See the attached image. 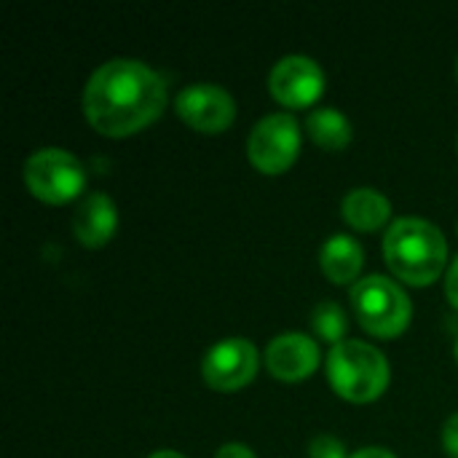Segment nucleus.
I'll return each instance as SVG.
<instances>
[{"label": "nucleus", "instance_id": "f257e3e1", "mask_svg": "<svg viewBox=\"0 0 458 458\" xmlns=\"http://www.w3.org/2000/svg\"><path fill=\"white\" fill-rule=\"evenodd\" d=\"M166 83L145 62L118 56L99 64L83 89V115L102 137H131L166 110Z\"/></svg>", "mask_w": 458, "mask_h": 458}, {"label": "nucleus", "instance_id": "f03ea898", "mask_svg": "<svg viewBox=\"0 0 458 458\" xmlns=\"http://www.w3.org/2000/svg\"><path fill=\"white\" fill-rule=\"evenodd\" d=\"M384 260L400 282L429 287L448 268V242L435 223L424 217H400L386 228Z\"/></svg>", "mask_w": 458, "mask_h": 458}, {"label": "nucleus", "instance_id": "7ed1b4c3", "mask_svg": "<svg viewBox=\"0 0 458 458\" xmlns=\"http://www.w3.org/2000/svg\"><path fill=\"white\" fill-rule=\"evenodd\" d=\"M327 381L333 392L354 405L376 403L392 381L389 360L365 341H341L327 354Z\"/></svg>", "mask_w": 458, "mask_h": 458}, {"label": "nucleus", "instance_id": "20e7f679", "mask_svg": "<svg viewBox=\"0 0 458 458\" xmlns=\"http://www.w3.org/2000/svg\"><path fill=\"white\" fill-rule=\"evenodd\" d=\"M352 311L365 333L373 338H400L413 319L408 293L384 274H370L352 287Z\"/></svg>", "mask_w": 458, "mask_h": 458}, {"label": "nucleus", "instance_id": "39448f33", "mask_svg": "<svg viewBox=\"0 0 458 458\" xmlns=\"http://www.w3.org/2000/svg\"><path fill=\"white\" fill-rule=\"evenodd\" d=\"M24 185L27 191L51 207L75 201L86 188L83 164L64 148H40L24 161Z\"/></svg>", "mask_w": 458, "mask_h": 458}, {"label": "nucleus", "instance_id": "423d86ee", "mask_svg": "<svg viewBox=\"0 0 458 458\" xmlns=\"http://www.w3.org/2000/svg\"><path fill=\"white\" fill-rule=\"evenodd\" d=\"M301 123L290 113H271L252 126L247 158L260 174H284L301 156Z\"/></svg>", "mask_w": 458, "mask_h": 458}, {"label": "nucleus", "instance_id": "0eeeda50", "mask_svg": "<svg viewBox=\"0 0 458 458\" xmlns=\"http://www.w3.org/2000/svg\"><path fill=\"white\" fill-rule=\"evenodd\" d=\"M260 354L247 338H223L201 360V378L215 392H242L258 376Z\"/></svg>", "mask_w": 458, "mask_h": 458}, {"label": "nucleus", "instance_id": "6e6552de", "mask_svg": "<svg viewBox=\"0 0 458 458\" xmlns=\"http://www.w3.org/2000/svg\"><path fill=\"white\" fill-rule=\"evenodd\" d=\"M325 83L327 78H325L322 64L303 54L282 56L268 75L271 97L282 107H290V110L314 107L325 94Z\"/></svg>", "mask_w": 458, "mask_h": 458}, {"label": "nucleus", "instance_id": "1a4fd4ad", "mask_svg": "<svg viewBox=\"0 0 458 458\" xmlns=\"http://www.w3.org/2000/svg\"><path fill=\"white\" fill-rule=\"evenodd\" d=\"M174 110L185 126L201 134H223L236 121V99L217 83H191L180 89Z\"/></svg>", "mask_w": 458, "mask_h": 458}, {"label": "nucleus", "instance_id": "9d476101", "mask_svg": "<svg viewBox=\"0 0 458 458\" xmlns=\"http://www.w3.org/2000/svg\"><path fill=\"white\" fill-rule=\"evenodd\" d=\"M266 368L282 384L306 381L319 368V344L303 333H282L266 346Z\"/></svg>", "mask_w": 458, "mask_h": 458}, {"label": "nucleus", "instance_id": "9b49d317", "mask_svg": "<svg viewBox=\"0 0 458 458\" xmlns=\"http://www.w3.org/2000/svg\"><path fill=\"white\" fill-rule=\"evenodd\" d=\"M118 231V209L107 193H86L72 215V233L89 250L105 247Z\"/></svg>", "mask_w": 458, "mask_h": 458}, {"label": "nucleus", "instance_id": "f8f14e48", "mask_svg": "<svg viewBox=\"0 0 458 458\" xmlns=\"http://www.w3.org/2000/svg\"><path fill=\"white\" fill-rule=\"evenodd\" d=\"M362 266H365V250L354 236L333 233L319 250V268L338 287L344 284L354 287L360 282Z\"/></svg>", "mask_w": 458, "mask_h": 458}, {"label": "nucleus", "instance_id": "ddd939ff", "mask_svg": "<svg viewBox=\"0 0 458 458\" xmlns=\"http://www.w3.org/2000/svg\"><path fill=\"white\" fill-rule=\"evenodd\" d=\"M341 217L360 233H376L392 220V201L376 188H352L341 201Z\"/></svg>", "mask_w": 458, "mask_h": 458}, {"label": "nucleus", "instance_id": "4468645a", "mask_svg": "<svg viewBox=\"0 0 458 458\" xmlns=\"http://www.w3.org/2000/svg\"><path fill=\"white\" fill-rule=\"evenodd\" d=\"M306 131L322 150H330V153L346 150L349 142H352V134H354L352 121L335 107L311 110L309 118H306Z\"/></svg>", "mask_w": 458, "mask_h": 458}, {"label": "nucleus", "instance_id": "2eb2a0df", "mask_svg": "<svg viewBox=\"0 0 458 458\" xmlns=\"http://www.w3.org/2000/svg\"><path fill=\"white\" fill-rule=\"evenodd\" d=\"M311 330L319 341L330 344V349H333L349 333V317L335 301H322L311 311Z\"/></svg>", "mask_w": 458, "mask_h": 458}, {"label": "nucleus", "instance_id": "dca6fc26", "mask_svg": "<svg viewBox=\"0 0 458 458\" xmlns=\"http://www.w3.org/2000/svg\"><path fill=\"white\" fill-rule=\"evenodd\" d=\"M309 458H349L346 445L333 435H319L309 445Z\"/></svg>", "mask_w": 458, "mask_h": 458}, {"label": "nucleus", "instance_id": "f3484780", "mask_svg": "<svg viewBox=\"0 0 458 458\" xmlns=\"http://www.w3.org/2000/svg\"><path fill=\"white\" fill-rule=\"evenodd\" d=\"M443 451L448 458H458V413H454L443 427Z\"/></svg>", "mask_w": 458, "mask_h": 458}, {"label": "nucleus", "instance_id": "a211bd4d", "mask_svg": "<svg viewBox=\"0 0 458 458\" xmlns=\"http://www.w3.org/2000/svg\"><path fill=\"white\" fill-rule=\"evenodd\" d=\"M445 298L458 311V255L451 260V266L445 271Z\"/></svg>", "mask_w": 458, "mask_h": 458}, {"label": "nucleus", "instance_id": "6ab92c4d", "mask_svg": "<svg viewBox=\"0 0 458 458\" xmlns=\"http://www.w3.org/2000/svg\"><path fill=\"white\" fill-rule=\"evenodd\" d=\"M215 458H258L255 456V451L250 448V445H244V443H225Z\"/></svg>", "mask_w": 458, "mask_h": 458}, {"label": "nucleus", "instance_id": "aec40b11", "mask_svg": "<svg viewBox=\"0 0 458 458\" xmlns=\"http://www.w3.org/2000/svg\"><path fill=\"white\" fill-rule=\"evenodd\" d=\"M349 458H397L389 448H378V445H370V448H360L354 451Z\"/></svg>", "mask_w": 458, "mask_h": 458}, {"label": "nucleus", "instance_id": "412c9836", "mask_svg": "<svg viewBox=\"0 0 458 458\" xmlns=\"http://www.w3.org/2000/svg\"><path fill=\"white\" fill-rule=\"evenodd\" d=\"M148 458H185V456H182V454H177V451H166V448H164V451H156V454H150Z\"/></svg>", "mask_w": 458, "mask_h": 458}, {"label": "nucleus", "instance_id": "4be33fe9", "mask_svg": "<svg viewBox=\"0 0 458 458\" xmlns=\"http://www.w3.org/2000/svg\"><path fill=\"white\" fill-rule=\"evenodd\" d=\"M454 354H456V362H458V341H456V349H454Z\"/></svg>", "mask_w": 458, "mask_h": 458}, {"label": "nucleus", "instance_id": "5701e85b", "mask_svg": "<svg viewBox=\"0 0 458 458\" xmlns=\"http://www.w3.org/2000/svg\"><path fill=\"white\" fill-rule=\"evenodd\" d=\"M456 78H458V62H456Z\"/></svg>", "mask_w": 458, "mask_h": 458}]
</instances>
